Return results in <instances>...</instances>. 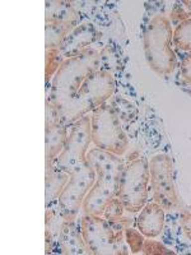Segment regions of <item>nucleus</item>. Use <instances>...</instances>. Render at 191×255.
Returning a JSON list of instances; mask_svg holds the SVG:
<instances>
[{
	"instance_id": "nucleus-1",
	"label": "nucleus",
	"mask_w": 191,
	"mask_h": 255,
	"mask_svg": "<svg viewBox=\"0 0 191 255\" xmlns=\"http://www.w3.org/2000/svg\"><path fill=\"white\" fill-rule=\"evenodd\" d=\"M98 69L99 51L92 47L67 59L61 64L51 79L50 95L46 100V108L50 109L59 123L63 124L64 116L69 110L84 81Z\"/></svg>"
},
{
	"instance_id": "nucleus-2",
	"label": "nucleus",
	"mask_w": 191,
	"mask_h": 255,
	"mask_svg": "<svg viewBox=\"0 0 191 255\" xmlns=\"http://www.w3.org/2000/svg\"><path fill=\"white\" fill-rule=\"evenodd\" d=\"M87 162L95 168L96 180L82 206L83 215L102 216L104 206L112 198L117 197L125 162L120 156L101 148H91Z\"/></svg>"
},
{
	"instance_id": "nucleus-3",
	"label": "nucleus",
	"mask_w": 191,
	"mask_h": 255,
	"mask_svg": "<svg viewBox=\"0 0 191 255\" xmlns=\"http://www.w3.org/2000/svg\"><path fill=\"white\" fill-rule=\"evenodd\" d=\"M174 27L165 14H154L149 19L144 32V54L148 65L159 76H168L177 65V58L172 49Z\"/></svg>"
},
{
	"instance_id": "nucleus-4",
	"label": "nucleus",
	"mask_w": 191,
	"mask_h": 255,
	"mask_svg": "<svg viewBox=\"0 0 191 255\" xmlns=\"http://www.w3.org/2000/svg\"><path fill=\"white\" fill-rule=\"evenodd\" d=\"M79 223L88 254L126 255L130 253L125 241V229L119 223L93 215H83Z\"/></svg>"
},
{
	"instance_id": "nucleus-5",
	"label": "nucleus",
	"mask_w": 191,
	"mask_h": 255,
	"mask_svg": "<svg viewBox=\"0 0 191 255\" xmlns=\"http://www.w3.org/2000/svg\"><path fill=\"white\" fill-rule=\"evenodd\" d=\"M115 88V79L111 73L102 69L96 70L79 88L76 99L64 116L63 124L68 128L72 127L81 118L106 104L113 96Z\"/></svg>"
},
{
	"instance_id": "nucleus-6",
	"label": "nucleus",
	"mask_w": 191,
	"mask_h": 255,
	"mask_svg": "<svg viewBox=\"0 0 191 255\" xmlns=\"http://www.w3.org/2000/svg\"><path fill=\"white\" fill-rule=\"evenodd\" d=\"M91 131L95 147L121 157L129 148V138L121 120L108 102L91 113Z\"/></svg>"
},
{
	"instance_id": "nucleus-7",
	"label": "nucleus",
	"mask_w": 191,
	"mask_h": 255,
	"mask_svg": "<svg viewBox=\"0 0 191 255\" xmlns=\"http://www.w3.org/2000/svg\"><path fill=\"white\" fill-rule=\"evenodd\" d=\"M149 180V161L145 157H138L125 165L117 198H120L127 213H139L148 203Z\"/></svg>"
},
{
	"instance_id": "nucleus-8",
	"label": "nucleus",
	"mask_w": 191,
	"mask_h": 255,
	"mask_svg": "<svg viewBox=\"0 0 191 255\" xmlns=\"http://www.w3.org/2000/svg\"><path fill=\"white\" fill-rule=\"evenodd\" d=\"M68 174L69 180L59 197L58 206L67 223H72L78 220L84 198L95 184L96 171L90 163L86 162L70 170Z\"/></svg>"
},
{
	"instance_id": "nucleus-9",
	"label": "nucleus",
	"mask_w": 191,
	"mask_h": 255,
	"mask_svg": "<svg viewBox=\"0 0 191 255\" xmlns=\"http://www.w3.org/2000/svg\"><path fill=\"white\" fill-rule=\"evenodd\" d=\"M149 174H151V189L153 202L162 206L165 211H175L180 207L174 180V161L171 156L158 153L149 161Z\"/></svg>"
},
{
	"instance_id": "nucleus-10",
	"label": "nucleus",
	"mask_w": 191,
	"mask_h": 255,
	"mask_svg": "<svg viewBox=\"0 0 191 255\" xmlns=\"http://www.w3.org/2000/svg\"><path fill=\"white\" fill-rule=\"evenodd\" d=\"M91 143V115H86L70 127L63 152L50 166H54L61 171L69 172L73 168L84 165L87 162V153L90 151Z\"/></svg>"
},
{
	"instance_id": "nucleus-11",
	"label": "nucleus",
	"mask_w": 191,
	"mask_h": 255,
	"mask_svg": "<svg viewBox=\"0 0 191 255\" xmlns=\"http://www.w3.org/2000/svg\"><path fill=\"white\" fill-rule=\"evenodd\" d=\"M98 37L99 32L92 23L86 22V23L78 24L61 42V55L65 60L78 55L84 50L90 49L91 45Z\"/></svg>"
},
{
	"instance_id": "nucleus-12",
	"label": "nucleus",
	"mask_w": 191,
	"mask_h": 255,
	"mask_svg": "<svg viewBox=\"0 0 191 255\" xmlns=\"http://www.w3.org/2000/svg\"><path fill=\"white\" fill-rule=\"evenodd\" d=\"M68 127L59 123L52 115L50 109L46 108V143H45V159H46V166L52 165L56 157L63 152L65 143L68 139Z\"/></svg>"
},
{
	"instance_id": "nucleus-13",
	"label": "nucleus",
	"mask_w": 191,
	"mask_h": 255,
	"mask_svg": "<svg viewBox=\"0 0 191 255\" xmlns=\"http://www.w3.org/2000/svg\"><path fill=\"white\" fill-rule=\"evenodd\" d=\"M136 229L148 239L158 238L165 227V208L156 202H149L135 220Z\"/></svg>"
},
{
	"instance_id": "nucleus-14",
	"label": "nucleus",
	"mask_w": 191,
	"mask_h": 255,
	"mask_svg": "<svg viewBox=\"0 0 191 255\" xmlns=\"http://www.w3.org/2000/svg\"><path fill=\"white\" fill-rule=\"evenodd\" d=\"M56 248H59L58 252L61 254H88L81 232V223L79 226L77 225V221L65 223L59 235Z\"/></svg>"
},
{
	"instance_id": "nucleus-15",
	"label": "nucleus",
	"mask_w": 191,
	"mask_h": 255,
	"mask_svg": "<svg viewBox=\"0 0 191 255\" xmlns=\"http://www.w3.org/2000/svg\"><path fill=\"white\" fill-rule=\"evenodd\" d=\"M69 174L54 166L46 167V207L56 203L61 191L67 185Z\"/></svg>"
},
{
	"instance_id": "nucleus-16",
	"label": "nucleus",
	"mask_w": 191,
	"mask_h": 255,
	"mask_svg": "<svg viewBox=\"0 0 191 255\" xmlns=\"http://www.w3.org/2000/svg\"><path fill=\"white\" fill-rule=\"evenodd\" d=\"M78 26V20L69 22H46L45 32H46V47H60L64 38L69 35L73 29Z\"/></svg>"
},
{
	"instance_id": "nucleus-17",
	"label": "nucleus",
	"mask_w": 191,
	"mask_h": 255,
	"mask_svg": "<svg viewBox=\"0 0 191 255\" xmlns=\"http://www.w3.org/2000/svg\"><path fill=\"white\" fill-rule=\"evenodd\" d=\"M78 20V13L68 1H46V22Z\"/></svg>"
},
{
	"instance_id": "nucleus-18",
	"label": "nucleus",
	"mask_w": 191,
	"mask_h": 255,
	"mask_svg": "<svg viewBox=\"0 0 191 255\" xmlns=\"http://www.w3.org/2000/svg\"><path fill=\"white\" fill-rule=\"evenodd\" d=\"M125 212H126V209H125L124 204L120 200V198L115 197L104 206L102 217L106 218L108 222L119 223V225L124 226V229H127V227H130L133 225L134 220H130L129 217H125Z\"/></svg>"
},
{
	"instance_id": "nucleus-19",
	"label": "nucleus",
	"mask_w": 191,
	"mask_h": 255,
	"mask_svg": "<svg viewBox=\"0 0 191 255\" xmlns=\"http://www.w3.org/2000/svg\"><path fill=\"white\" fill-rule=\"evenodd\" d=\"M108 104L111 105V108L116 113V115L119 116V119L121 122L130 123L138 115V110H136L135 105L131 104L130 101L122 99V97H111L108 100Z\"/></svg>"
},
{
	"instance_id": "nucleus-20",
	"label": "nucleus",
	"mask_w": 191,
	"mask_h": 255,
	"mask_svg": "<svg viewBox=\"0 0 191 255\" xmlns=\"http://www.w3.org/2000/svg\"><path fill=\"white\" fill-rule=\"evenodd\" d=\"M174 44L177 49L191 52V18L175 27Z\"/></svg>"
},
{
	"instance_id": "nucleus-21",
	"label": "nucleus",
	"mask_w": 191,
	"mask_h": 255,
	"mask_svg": "<svg viewBox=\"0 0 191 255\" xmlns=\"http://www.w3.org/2000/svg\"><path fill=\"white\" fill-rule=\"evenodd\" d=\"M120 68H121V61L119 54L113 50L112 46L106 45L99 52V69L112 74V72L119 70Z\"/></svg>"
},
{
	"instance_id": "nucleus-22",
	"label": "nucleus",
	"mask_w": 191,
	"mask_h": 255,
	"mask_svg": "<svg viewBox=\"0 0 191 255\" xmlns=\"http://www.w3.org/2000/svg\"><path fill=\"white\" fill-rule=\"evenodd\" d=\"M65 61L60 52V47H46V67H45V77L46 82L54 78L61 64Z\"/></svg>"
},
{
	"instance_id": "nucleus-23",
	"label": "nucleus",
	"mask_w": 191,
	"mask_h": 255,
	"mask_svg": "<svg viewBox=\"0 0 191 255\" xmlns=\"http://www.w3.org/2000/svg\"><path fill=\"white\" fill-rule=\"evenodd\" d=\"M144 240L145 236L138 229H134L133 226L125 229V241H126L131 254H139V253H142Z\"/></svg>"
},
{
	"instance_id": "nucleus-24",
	"label": "nucleus",
	"mask_w": 191,
	"mask_h": 255,
	"mask_svg": "<svg viewBox=\"0 0 191 255\" xmlns=\"http://www.w3.org/2000/svg\"><path fill=\"white\" fill-rule=\"evenodd\" d=\"M142 253L145 255H153V254H175L172 250L166 248L163 244L156 240H144V245H143Z\"/></svg>"
},
{
	"instance_id": "nucleus-25",
	"label": "nucleus",
	"mask_w": 191,
	"mask_h": 255,
	"mask_svg": "<svg viewBox=\"0 0 191 255\" xmlns=\"http://www.w3.org/2000/svg\"><path fill=\"white\" fill-rule=\"evenodd\" d=\"M189 18H191V14L188 12V9L183 5V3H181V4H176V5L174 6V9H172V12H171V17H170V20H171L172 26L176 27L177 24H180L181 22H184V20L189 19Z\"/></svg>"
},
{
	"instance_id": "nucleus-26",
	"label": "nucleus",
	"mask_w": 191,
	"mask_h": 255,
	"mask_svg": "<svg viewBox=\"0 0 191 255\" xmlns=\"http://www.w3.org/2000/svg\"><path fill=\"white\" fill-rule=\"evenodd\" d=\"M180 72H181L184 81L188 84H191V52L184 56L181 65H180Z\"/></svg>"
},
{
	"instance_id": "nucleus-27",
	"label": "nucleus",
	"mask_w": 191,
	"mask_h": 255,
	"mask_svg": "<svg viewBox=\"0 0 191 255\" xmlns=\"http://www.w3.org/2000/svg\"><path fill=\"white\" fill-rule=\"evenodd\" d=\"M181 229L186 238L191 241V213H185L181 217Z\"/></svg>"
},
{
	"instance_id": "nucleus-28",
	"label": "nucleus",
	"mask_w": 191,
	"mask_h": 255,
	"mask_svg": "<svg viewBox=\"0 0 191 255\" xmlns=\"http://www.w3.org/2000/svg\"><path fill=\"white\" fill-rule=\"evenodd\" d=\"M190 95H191V92H190Z\"/></svg>"
}]
</instances>
